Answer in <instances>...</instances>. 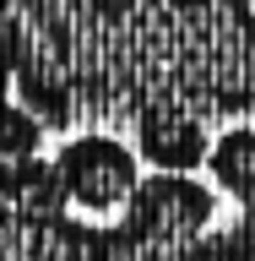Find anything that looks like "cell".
I'll list each match as a JSON object with an SVG mask.
<instances>
[{
  "instance_id": "obj_1",
  "label": "cell",
  "mask_w": 255,
  "mask_h": 261,
  "mask_svg": "<svg viewBox=\"0 0 255 261\" xmlns=\"http://www.w3.org/2000/svg\"><path fill=\"white\" fill-rule=\"evenodd\" d=\"M174 109L195 125L255 114L250 0H125V120Z\"/></svg>"
},
{
  "instance_id": "obj_2",
  "label": "cell",
  "mask_w": 255,
  "mask_h": 261,
  "mask_svg": "<svg viewBox=\"0 0 255 261\" xmlns=\"http://www.w3.org/2000/svg\"><path fill=\"white\" fill-rule=\"evenodd\" d=\"M54 185H60V201L76 212H93V218H109V212H125V201L141 185V158L136 147L109 136V130H81L71 142H60L54 152Z\"/></svg>"
},
{
  "instance_id": "obj_3",
  "label": "cell",
  "mask_w": 255,
  "mask_h": 261,
  "mask_svg": "<svg viewBox=\"0 0 255 261\" xmlns=\"http://www.w3.org/2000/svg\"><path fill=\"white\" fill-rule=\"evenodd\" d=\"M130 130H136V158H147L163 174H190L207 158V142H212L207 125H195L190 114H174V109L130 114Z\"/></svg>"
},
{
  "instance_id": "obj_4",
  "label": "cell",
  "mask_w": 255,
  "mask_h": 261,
  "mask_svg": "<svg viewBox=\"0 0 255 261\" xmlns=\"http://www.w3.org/2000/svg\"><path fill=\"white\" fill-rule=\"evenodd\" d=\"M207 174L217 191H228L234 201H250L255 207V125H228L207 142Z\"/></svg>"
},
{
  "instance_id": "obj_5",
  "label": "cell",
  "mask_w": 255,
  "mask_h": 261,
  "mask_svg": "<svg viewBox=\"0 0 255 261\" xmlns=\"http://www.w3.org/2000/svg\"><path fill=\"white\" fill-rule=\"evenodd\" d=\"M44 147V125L33 120L16 98L0 93V163H22V158H38Z\"/></svg>"
},
{
  "instance_id": "obj_6",
  "label": "cell",
  "mask_w": 255,
  "mask_h": 261,
  "mask_svg": "<svg viewBox=\"0 0 255 261\" xmlns=\"http://www.w3.org/2000/svg\"><path fill=\"white\" fill-rule=\"evenodd\" d=\"M250 6H255V0H250Z\"/></svg>"
}]
</instances>
